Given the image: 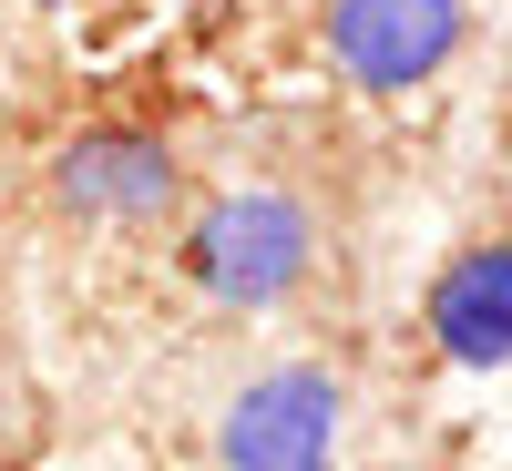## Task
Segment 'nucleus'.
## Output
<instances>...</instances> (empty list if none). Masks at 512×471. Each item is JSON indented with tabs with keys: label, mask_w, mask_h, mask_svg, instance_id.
I'll return each instance as SVG.
<instances>
[{
	"label": "nucleus",
	"mask_w": 512,
	"mask_h": 471,
	"mask_svg": "<svg viewBox=\"0 0 512 471\" xmlns=\"http://www.w3.org/2000/svg\"><path fill=\"white\" fill-rule=\"evenodd\" d=\"M472 41V0H328V62L359 93H420Z\"/></svg>",
	"instance_id": "7ed1b4c3"
},
{
	"label": "nucleus",
	"mask_w": 512,
	"mask_h": 471,
	"mask_svg": "<svg viewBox=\"0 0 512 471\" xmlns=\"http://www.w3.org/2000/svg\"><path fill=\"white\" fill-rule=\"evenodd\" d=\"M349 379L328 359H277L216 410V471H338Z\"/></svg>",
	"instance_id": "f03ea898"
},
{
	"label": "nucleus",
	"mask_w": 512,
	"mask_h": 471,
	"mask_svg": "<svg viewBox=\"0 0 512 471\" xmlns=\"http://www.w3.org/2000/svg\"><path fill=\"white\" fill-rule=\"evenodd\" d=\"M420 338H431V359L461 369V379H502L512 369V236L451 246L431 267V287H420Z\"/></svg>",
	"instance_id": "39448f33"
},
{
	"label": "nucleus",
	"mask_w": 512,
	"mask_h": 471,
	"mask_svg": "<svg viewBox=\"0 0 512 471\" xmlns=\"http://www.w3.org/2000/svg\"><path fill=\"white\" fill-rule=\"evenodd\" d=\"M175 277L205 297V308H226V318L287 308V297L318 277V216H308V195H287V185H226V195H205L185 216V236H175Z\"/></svg>",
	"instance_id": "f257e3e1"
},
{
	"label": "nucleus",
	"mask_w": 512,
	"mask_h": 471,
	"mask_svg": "<svg viewBox=\"0 0 512 471\" xmlns=\"http://www.w3.org/2000/svg\"><path fill=\"white\" fill-rule=\"evenodd\" d=\"M52 195L82 226H164L185 205V164L144 123H93V134H72L52 154Z\"/></svg>",
	"instance_id": "20e7f679"
}]
</instances>
